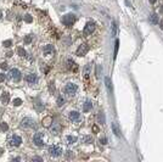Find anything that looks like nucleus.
<instances>
[{
	"mask_svg": "<svg viewBox=\"0 0 163 162\" xmlns=\"http://www.w3.org/2000/svg\"><path fill=\"white\" fill-rule=\"evenodd\" d=\"M148 20H150V23H152L153 26H156V25H158V23H160V20H158V16L156 15V13H152Z\"/></svg>",
	"mask_w": 163,
	"mask_h": 162,
	"instance_id": "nucleus-15",
	"label": "nucleus"
},
{
	"mask_svg": "<svg viewBox=\"0 0 163 162\" xmlns=\"http://www.w3.org/2000/svg\"><path fill=\"white\" fill-rule=\"evenodd\" d=\"M65 104V99L62 96H59L57 98V106H62V105Z\"/></svg>",
	"mask_w": 163,
	"mask_h": 162,
	"instance_id": "nucleus-25",
	"label": "nucleus"
},
{
	"mask_svg": "<svg viewBox=\"0 0 163 162\" xmlns=\"http://www.w3.org/2000/svg\"><path fill=\"white\" fill-rule=\"evenodd\" d=\"M75 21V15L73 13H66V15L62 17V23L65 26H72Z\"/></svg>",
	"mask_w": 163,
	"mask_h": 162,
	"instance_id": "nucleus-2",
	"label": "nucleus"
},
{
	"mask_svg": "<svg viewBox=\"0 0 163 162\" xmlns=\"http://www.w3.org/2000/svg\"><path fill=\"white\" fill-rule=\"evenodd\" d=\"M150 1H151V3L153 4V3H156V0H150Z\"/></svg>",
	"mask_w": 163,
	"mask_h": 162,
	"instance_id": "nucleus-39",
	"label": "nucleus"
},
{
	"mask_svg": "<svg viewBox=\"0 0 163 162\" xmlns=\"http://www.w3.org/2000/svg\"><path fill=\"white\" fill-rule=\"evenodd\" d=\"M98 118H99V122L101 123V125H105V115H104V112H99V116H98Z\"/></svg>",
	"mask_w": 163,
	"mask_h": 162,
	"instance_id": "nucleus-22",
	"label": "nucleus"
},
{
	"mask_svg": "<svg viewBox=\"0 0 163 162\" xmlns=\"http://www.w3.org/2000/svg\"><path fill=\"white\" fill-rule=\"evenodd\" d=\"M34 120L31 117H26V118H23V120L21 121V127L22 128H33L35 125H34Z\"/></svg>",
	"mask_w": 163,
	"mask_h": 162,
	"instance_id": "nucleus-6",
	"label": "nucleus"
},
{
	"mask_svg": "<svg viewBox=\"0 0 163 162\" xmlns=\"http://www.w3.org/2000/svg\"><path fill=\"white\" fill-rule=\"evenodd\" d=\"M68 118L71 121H79V118H80V113L78 111H71L69 112V115H68Z\"/></svg>",
	"mask_w": 163,
	"mask_h": 162,
	"instance_id": "nucleus-12",
	"label": "nucleus"
},
{
	"mask_svg": "<svg viewBox=\"0 0 163 162\" xmlns=\"http://www.w3.org/2000/svg\"><path fill=\"white\" fill-rule=\"evenodd\" d=\"M90 72H92V65L88 64V65L84 67V78H85V79H88V78H89Z\"/></svg>",
	"mask_w": 163,
	"mask_h": 162,
	"instance_id": "nucleus-16",
	"label": "nucleus"
},
{
	"mask_svg": "<svg viewBox=\"0 0 163 162\" xmlns=\"http://www.w3.org/2000/svg\"><path fill=\"white\" fill-rule=\"evenodd\" d=\"M6 80V76L4 73H0V82H5Z\"/></svg>",
	"mask_w": 163,
	"mask_h": 162,
	"instance_id": "nucleus-30",
	"label": "nucleus"
},
{
	"mask_svg": "<svg viewBox=\"0 0 163 162\" xmlns=\"http://www.w3.org/2000/svg\"><path fill=\"white\" fill-rule=\"evenodd\" d=\"M67 157H71V151H67Z\"/></svg>",
	"mask_w": 163,
	"mask_h": 162,
	"instance_id": "nucleus-38",
	"label": "nucleus"
},
{
	"mask_svg": "<svg viewBox=\"0 0 163 162\" xmlns=\"http://www.w3.org/2000/svg\"><path fill=\"white\" fill-rule=\"evenodd\" d=\"M92 108H93V102L90 101V100H87V101L84 102V105H83V111L84 112H89Z\"/></svg>",
	"mask_w": 163,
	"mask_h": 162,
	"instance_id": "nucleus-13",
	"label": "nucleus"
},
{
	"mask_svg": "<svg viewBox=\"0 0 163 162\" xmlns=\"http://www.w3.org/2000/svg\"><path fill=\"white\" fill-rule=\"evenodd\" d=\"M77 139H78V138H77L75 135H68L67 137V143H68V144H74V143L77 141Z\"/></svg>",
	"mask_w": 163,
	"mask_h": 162,
	"instance_id": "nucleus-21",
	"label": "nucleus"
},
{
	"mask_svg": "<svg viewBox=\"0 0 163 162\" xmlns=\"http://www.w3.org/2000/svg\"><path fill=\"white\" fill-rule=\"evenodd\" d=\"M7 129H9V127H7V125H6V123H1V131L6 132Z\"/></svg>",
	"mask_w": 163,
	"mask_h": 162,
	"instance_id": "nucleus-29",
	"label": "nucleus"
},
{
	"mask_svg": "<svg viewBox=\"0 0 163 162\" xmlns=\"http://www.w3.org/2000/svg\"><path fill=\"white\" fill-rule=\"evenodd\" d=\"M111 27H112V35H113V37H116V35H117V32H118V26H117V23L113 21Z\"/></svg>",
	"mask_w": 163,
	"mask_h": 162,
	"instance_id": "nucleus-20",
	"label": "nucleus"
},
{
	"mask_svg": "<svg viewBox=\"0 0 163 162\" xmlns=\"http://www.w3.org/2000/svg\"><path fill=\"white\" fill-rule=\"evenodd\" d=\"M10 44H11V40H6V42H4V45H5V46H10Z\"/></svg>",
	"mask_w": 163,
	"mask_h": 162,
	"instance_id": "nucleus-33",
	"label": "nucleus"
},
{
	"mask_svg": "<svg viewBox=\"0 0 163 162\" xmlns=\"http://www.w3.org/2000/svg\"><path fill=\"white\" fill-rule=\"evenodd\" d=\"M1 16H3V13H1V12H0V18H1Z\"/></svg>",
	"mask_w": 163,
	"mask_h": 162,
	"instance_id": "nucleus-40",
	"label": "nucleus"
},
{
	"mask_svg": "<svg viewBox=\"0 0 163 162\" xmlns=\"http://www.w3.org/2000/svg\"><path fill=\"white\" fill-rule=\"evenodd\" d=\"M47 152H49L50 156L57 157V156H60V155L62 154V150H61V147H59V146L51 145V146H49V149H47Z\"/></svg>",
	"mask_w": 163,
	"mask_h": 162,
	"instance_id": "nucleus-5",
	"label": "nucleus"
},
{
	"mask_svg": "<svg viewBox=\"0 0 163 162\" xmlns=\"http://www.w3.org/2000/svg\"><path fill=\"white\" fill-rule=\"evenodd\" d=\"M100 141H102V144H106L107 139H106V138H102V139H100Z\"/></svg>",
	"mask_w": 163,
	"mask_h": 162,
	"instance_id": "nucleus-34",
	"label": "nucleus"
},
{
	"mask_svg": "<svg viewBox=\"0 0 163 162\" xmlns=\"http://www.w3.org/2000/svg\"><path fill=\"white\" fill-rule=\"evenodd\" d=\"M160 27H161V29L163 31V21H161V22H160Z\"/></svg>",
	"mask_w": 163,
	"mask_h": 162,
	"instance_id": "nucleus-36",
	"label": "nucleus"
},
{
	"mask_svg": "<svg viewBox=\"0 0 163 162\" xmlns=\"http://www.w3.org/2000/svg\"><path fill=\"white\" fill-rule=\"evenodd\" d=\"M0 67H3V68H5V67H6V64H0Z\"/></svg>",
	"mask_w": 163,
	"mask_h": 162,
	"instance_id": "nucleus-37",
	"label": "nucleus"
},
{
	"mask_svg": "<svg viewBox=\"0 0 163 162\" xmlns=\"http://www.w3.org/2000/svg\"><path fill=\"white\" fill-rule=\"evenodd\" d=\"M22 104V100L21 99H15V100H13V105H15V106H18V105H21Z\"/></svg>",
	"mask_w": 163,
	"mask_h": 162,
	"instance_id": "nucleus-27",
	"label": "nucleus"
},
{
	"mask_svg": "<svg viewBox=\"0 0 163 162\" xmlns=\"http://www.w3.org/2000/svg\"><path fill=\"white\" fill-rule=\"evenodd\" d=\"M67 64H68V68L69 70H72V68H77V66H75V64L73 62V61H72V60H68V61H67Z\"/></svg>",
	"mask_w": 163,
	"mask_h": 162,
	"instance_id": "nucleus-24",
	"label": "nucleus"
},
{
	"mask_svg": "<svg viewBox=\"0 0 163 162\" xmlns=\"http://www.w3.org/2000/svg\"><path fill=\"white\" fill-rule=\"evenodd\" d=\"M25 21H26V22H31V21H32V17H31L29 15H26V16H25Z\"/></svg>",
	"mask_w": 163,
	"mask_h": 162,
	"instance_id": "nucleus-32",
	"label": "nucleus"
},
{
	"mask_svg": "<svg viewBox=\"0 0 163 162\" xmlns=\"http://www.w3.org/2000/svg\"><path fill=\"white\" fill-rule=\"evenodd\" d=\"M41 133H37V134L33 137V143L38 146V147H41L43 145H44V141H43V138H41Z\"/></svg>",
	"mask_w": 163,
	"mask_h": 162,
	"instance_id": "nucleus-9",
	"label": "nucleus"
},
{
	"mask_svg": "<svg viewBox=\"0 0 163 162\" xmlns=\"http://www.w3.org/2000/svg\"><path fill=\"white\" fill-rule=\"evenodd\" d=\"M9 78H10L11 80H13V82H18V80L21 79V72L18 71L17 68H12V70H10L9 71Z\"/></svg>",
	"mask_w": 163,
	"mask_h": 162,
	"instance_id": "nucleus-3",
	"label": "nucleus"
},
{
	"mask_svg": "<svg viewBox=\"0 0 163 162\" xmlns=\"http://www.w3.org/2000/svg\"><path fill=\"white\" fill-rule=\"evenodd\" d=\"M118 44H119V42L116 40V48H114V58L117 56V51H118Z\"/></svg>",
	"mask_w": 163,
	"mask_h": 162,
	"instance_id": "nucleus-31",
	"label": "nucleus"
},
{
	"mask_svg": "<svg viewBox=\"0 0 163 162\" xmlns=\"http://www.w3.org/2000/svg\"><path fill=\"white\" fill-rule=\"evenodd\" d=\"M89 51V45L88 44H80L78 46V49H77V56H85L87 55V52Z\"/></svg>",
	"mask_w": 163,
	"mask_h": 162,
	"instance_id": "nucleus-8",
	"label": "nucleus"
},
{
	"mask_svg": "<svg viewBox=\"0 0 163 162\" xmlns=\"http://www.w3.org/2000/svg\"><path fill=\"white\" fill-rule=\"evenodd\" d=\"M43 122H44V126H45V127H49V125H50L49 122H51V117H46Z\"/></svg>",
	"mask_w": 163,
	"mask_h": 162,
	"instance_id": "nucleus-26",
	"label": "nucleus"
},
{
	"mask_svg": "<svg viewBox=\"0 0 163 162\" xmlns=\"http://www.w3.org/2000/svg\"><path fill=\"white\" fill-rule=\"evenodd\" d=\"M60 131H61V126L59 125V123H55V125H52V127H51V133H52V134L57 135V134L60 133Z\"/></svg>",
	"mask_w": 163,
	"mask_h": 162,
	"instance_id": "nucleus-14",
	"label": "nucleus"
},
{
	"mask_svg": "<svg viewBox=\"0 0 163 162\" xmlns=\"http://www.w3.org/2000/svg\"><path fill=\"white\" fill-rule=\"evenodd\" d=\"M93 141V138L90 135H85L83 137V143H85V144H90V143Z\"/></svg>",
	"mask_w": 163,
	"mask_h": 162,
	"instance_id": "nucleus-23",
	"label": "nucleus"
},
{
	"mask_svg": "<svg viewBox=\"0 0 163 162\" xmlns=\"http://www.w3.org/2000/svg\"><path fill=\"white\" fill-rule=\"evenodd\" d=\"M112 131L114 133V135H117V137H121V129H119V127L116 122H113L112 123Z\"/></svg>",
	"mask_w": 163,
	"mask_h": 162,
	"instance_id": "nucleus-17",
	"label": "nucleus"
},
{
	"mask_svg": "<svg viewBox=\"0 0 163 162\" xmlns=\"http://www.w3.org/2000/svg\"><path fill=\"white\" fill-rule=\"evenodd\" d=\"M105 83H106V87H107V90L110 93L112 92V82H111V79H110L108 77L105 78Z\"/></svg>",
	"mask_w": 163,
	"mask_h": 162,
	"instance_id": "nucleus-19",
	"label": "nucleus"
},
{
	"mask_svg": "<svg viewBox=\"0 0 163 162\" xmlns=\"http://www.w3.org/2000/svg\"><path fill=\"white\" fill-rule=\"evenodd\" d=\"M54 51H55L54 45H51V44H47L43 48V52H44L45 55H51V54H54Z\"/></svg>",
	"mask_w": 163,
	"mask_h": 162,
	"instance_id": "nucleus-11",
	"label": "nucleus"
},
{
	"mask_svg": "<svg viewBox=\"0 0 163 162\" xmlns=\"http://www.w3.org/2000/svg\"><path fill=\"white\" fill-rule=\"evenodd\" d=\"M18 54H21V56H26L25 49H22V48H18Z\"/></svg>",
	"mask_w": 163,
	"mask_h": 162,
	"instance_id": "nucleus-28",
	"label": "nucleus"
},
{
	"mask_svg": "<svg viewBox=\"0 0 163 162\" xmlns=\"http://www.w3.org/2000/svg\"><path fill=\"white\" fill-rule=\"evenodd\" d=\"M31 42V37H27L26 38V43H29Z\"/></svg>",
	"mask_w": 163,
	"mask_h": 162,
	"instance_id": "nucleus-35",
	"label": "nucleus"
},
{
	"mask_svg": "<svg viewBox=\"0 0 163 162\" xmlns=\"http://www.w3.org/2000/svg\"><path fill=\"white\" fill-rule=\"evenodd\" d=\"M21 143H22V139H21L20 135L13 134V135H11L10 138H9V144H10L11 146H20Z\"/></svg>",
	"mask_w": 163,
	"mask_h": 162,
	"instance_id": "nucleus-7",
	"label": "nucleus"
},
{
	"mask_svg": "<svg viewBox=\"0 0 163 162\" xmlns=\"http://www.w3.org/2000/svg\"><path fill=\"white\" fill-rule=\"evenodd\" d=\"M95 31V23L94 22H88L87 25H85L84 29H83V35L84 37H89L92 35V33Z\"/></svg>",
	"mask_w": 163,
	"mask_h": 162,
	"instance_id": "nucleus-4",
	"label": "nucleus"
},
{
	"mask_svg": "<svg viewBox=\"0 0 163 162\" xmlns=\"http://www.w3.org/2000/svg\"><path fill=\"white\" fill-rule=\"evenodd\" d=\"M9 101H10V95H9V93H3L1 95V102L3 104H9Z\"/></svg>",
	"mask_w": 163,
	"mask_h": 162,
	"instance_id": "nucleus-18",
	"label": "nucleus"
},
{
	"mask_svg": "<svg viewBox=\"0 0 163 162\" xmlns=\"http://www.w3.org/2000/svg\"><path fill=\"white\" fill-rule=\"evenodd\" d=\"M26 80L28 83H31V84H35L38 82V77H37V74H34V73H29V74L26 76Z\"/></svg>",
	"mask_w": 163,
	"mask_h": 162,
	"instance_id": "nucleus-10",
	"label": "nucleus"
},
{
	"mask_svg": "<svg viewBox=\"0 0 163 162\" xmlns=\"http://www.w3.org/2000/svg\"><path fill=\"white\" fill-rule=\"evenodd\" d=\"M63 92H65V94L68 95V96H73V95H75L77 92H78V87H77V84H74V83H68L65 85Z\"/></svg>",
	"mask_w": 163,
	"mask_h": 162,
	"instance_id": "nucleus-1",
	"label": "nucleus"
}]
</instances>
